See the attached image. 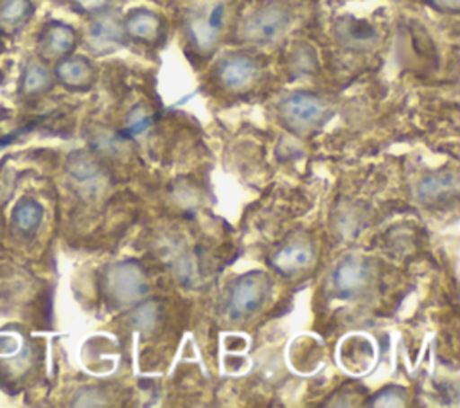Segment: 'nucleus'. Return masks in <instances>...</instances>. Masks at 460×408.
I'll list each match as a JSON object with an SVG mask.
<instances>
[{
  "instance_id": "16",
  "label": "nucleus",
  "mask_w": 460,
  "mask_h": 408,
  "mask_svg": "<svg viewBox=\"0 0 460 408\" xmlns=\"http://www.w3.org/2000/svg\"><path fill=\"white\" fill-rule=\"evenodd\" d=\"M43 219V207L32 198H22L11 214V221L22 234L29 235L38 230Z\"/></svg>"
},
{
  "instance_id": "21",
  "label": "nucleus",
  "mask_w": 460,
  "mask_h": 408,
  "mask_svg": "<svg viewBox=\"0 0 460 408\" xmlns=\"http://www.w3.org/2000/svg\"><path fill=\"white\" fill-rule=\"evenodd\" d=\"M113 0H72L74 7L79 11V13H84V14H99V13H104L110 5H111Z\"/></svg>"
},
{
  "instance_id": "1",
  "label": "nucleus",
  "mask_w": 460,
  "mask_h": 408,
  "mask_svg": "<svg viewBox=\"0 0 460 408\" xmlns=\"http://www.w3.org/2000/svg\"><path fill=\"white\" fill-rule=\"evenodd\" d=\"M279 119L295 135H307L327 122L329 104L316 93L293 92L279 102Z\"/></svg>"
},
{
  "instance_id": "7",
  "label": "nucleus",
  "mask_w": 460,
  "mask_h": 408,
  "mask_svg": "<svg viewBox=\"0 0 460 408\" xmlns=\"http://www.w3.org/2000/svg\"><path fill=\"white\" fill-rule=\"evenodd\" d=\"M128 36L122 20L113 13H99L86 31V47L95 54H111L124 47Z\"/></svg>"
},
{
  "instance_id": "6",
  "label": "nucleus",
  "mask_w": 460,
  "mask_h": 408,
  "mask_svg": "<svg viewBox=\"0 0 460 408\" xmlns=\"http://www.w3.org/2000/svg\"><path fill=\"white\" fill-rule=\"evenodd\" d=\"M259 79V63L248 54H228L216 65V81L232 93L250 90Z\"/></svg>"
},
{
  "instance_id": "22",
  "label": "nucleus",
  "mask_w": 460,
  "mask_h": 408,
  "mask_svg": "<svg viewBox=\"0 0 460 408\" xmlns=\"http://www.w3.org/2000/svg\"><path fill=\"white\" fill-rule=\"evenodd\" d=\"M437 11L442 13H458L460 0H428Z\"/></svg>"
},
{
  "instance_id": "15",
  "label": "nucleus",
  "mask_w": 460,
  "mask_h": 408,
  "mask_svg": "<svg viewBox=\"0 0 460 408\" xmlns=\"http://www.w3.org/2000/svg\"><path fill=\"white\" fill-rule=\"evenodd\" d=\"M54 84V77L49 68L40 61H29L20 75V93L23 97H38L49 92Z\"/></svg>"
},
{
  "instance_id": "18",
  "label": "nucleus",
  "mask_w": 460,
  "mask_h": 408,
  "mask_svg": "<svg viewBox=\"0 0 460 408\" xmlns=\"http://www.w3.org/2000/svg\"><path fill=\"white\" fill-rule=\"evenodd\" d=\"M153 113L147 106L144 104H137L129 110L128 117H126V122H124V129L119 131L126 140L129 138H135V137H140L144 135L151 126H153Z\"/></svg>"
},
{
  "instance_id": "4",
  "label": "nucleus",
  "mask_w": 460,
  "mask_h": 408,
  "mask_svg": "<svg viewBox=\"0 0 460 408\" xmlns=\"http://www.w3.org/2000/svg\"><path fill=\"white\" fill-rule=\"evenodd\" d=\"M104 293L115 307H131L147 293V275L138 261H119L104 273Z\"/></svg>"
},
{
  "instance_id": "10",
  "label": "nucleus",
  "mask_w": 460,
  "mask_h": 408,
  "mask_svg": "<svg viewBox=\"0 0 460 408\" xmlns=\"http://www.w3.org/2000/svg\"><path fill=\"white\" fill-rule=\"evenodd\" d=\"M314 259V250L309 243L305 241H293L286 243L279 250H275L268 264L282 277H293L298 275L300 271L307 270Z\"/></svg>"
},
{
  "instance_id": "9",
  "label": "nucleus",
  "mask_w": 460,
  "mask_h": 408,
  "mask_svg": "<svg viewBox=\"0 0 460 408\" xmlns=\"http://www.w3.org/2000/svg\"><path fill=\"white\" fill-rule=\"evenodd\" d=\"M77 43V32L72 25L63 22H49L41 27L36 49L41 59L45 61H59L74 50Z\"/></svg>"
},
{
  "instance_id": "11",
  "label": "nucleus",
  "mask_w": 460,
  "mask_h": 408,
  "mask_svg": "<svg viewBox=\"0 0 460 408\" xmlns=\"http://www.w3.org/2000/svg\"><path fill=\"white\" fill-rule=\"evenodd\" d=\"M458 174L451 169H442L422 176L417 182V198L424 203H442L458 194Z\"/></svg>"
},
{
  "instance_id": "5",
  "label": "nucleus",
  "mask_w": 460,
  "mask_h": 408,
  "mask_svg": "<svg viewBox=\"0 0 460 408\" xmlns=\"http://www.w3.org/2000/svg\"><path fill=\"white\" fill-rule=\"evenodd\" d=\"M226 9L223 2H214L201 9L189 13L187 16V36L198 52L208 54L216 47L223 27Z\"/></svg>"
},
{
  "instance_id": "23",
  "label": "nucleus",
  "mask_w": 460,
  "mask_h": 408,
  "mask_svg": "<svg viewBox=\"0 0 460 408\" xmlns=\"http://www.w3.org/2000/svg\"><path fill=\"white\" fill-rule=\"evenodd\" d=\"M4 117H5V113H4V110H2V108H0V120H2V119H4Z\"/></svg>"
},
{
  "instance_id": "2",
  "label": "nucleus",
  "mask_w": 460,
  "mask_h": 408,
  "mask_svg": "<svg viewBox=\"0 0 460 408\" xmlns=\"http://www.w3.org/2000/svg\"><path fill=\"white\" fill-rule=\"evenodd\" d=\"M271 295V280L264 271L252 270L239 275L226 293V313L232 320H246L259 313Z\"/></svg>"
},
{
  "instance_id": "13",
  "label": "nucleus",
  "mask_w": 460,
  "mask_h": 408,
  "mask_svg": "<svg viewBox=\"0 0 460 408\" xmlns=\"http://www.w3.org/2000/svg\"><path fill=\"white\" fill-rule=\"evenodd\" d=\"M122 23L128 38L135 41H144V43H153L160 36V29H162V22L158 14H155L149 9L131 11L122 20Z\"/></svg>"
},
{
  "instance_id": "24",
  "label": "nucleus",
  "mask_w": 460,
  "mask_h": 408,
  "mask_svg": "<svg viewBox=\"0 0 460 408\" xmlns=\"http://www.w3.org/2000/svg\"><path fill=\"white\" fill-rule=\"evenodd\" d=\"M0 41H2V32H0Z\"/></svg>"
},
{
  "instance_id": "17",
  "label": "nucleus",
  "mask_w": 460,
  "mask_h": 408,
  "mask_svg": "<svg viewBox=\"0 0 460 408\" xmlns=\"http://www.w3.org/2000/svg\"><path fill=\"white\" fill-rule=\"evenodd\" d=\"M129 325L142 333H151L160 320V302L155 298L140 300L129 313Z\"/></svg>"
},
{
  "instance_id": "20",
  "label": "nucleus",
  "mask_w": 460,
  "mask_h": 408,
  "mask_svg": "<svg viewBox=\"0 0 460 408\" xmlns=\"http://www.w3.org/2000/svg\"><path fill=\"white\" fill-rule=\"evenodd\" d=\"M406 404V390L399 385H388L376 392L367 406H404Z\"/></svg>"
},
{
  "instance_id": "12",
  "label": "nucleus",
  "mask_w": 460,
  "mask_h": 408,
  "mask_svg": "<svg viewBox=\"0 0 460 408\" xmlns=\"http://www.w3.org/2000/svg\"><path fill=\"white\" fill-rule=\"evenodd\" d=\"M54 77L68 90H86L95 81V70L84 56H66L56 63Z\"/></svg>"
},
{
  "instance_id": "8",
  "label": "nucleus",
  "mask_w": 460,
  "mask_h": 408,
  "mask_svg": "<svg viewBox=\"0 0 460 408\" xmlns=\"http://www.w3.org/2000/svg\"><path fill=\"white\" fill-rule=\"evenodd\" d=\"M370 268L368 262L359 255L343 257L332 271L331 284L338 298L358 297L368 284Z\"/></svg>"
},
{
  "instance_id": "19",
  "label": "nucleus",
  "mask_w": 460,
  "mask_h": 408,
  "mask_svg": "<svg viewBox=\"0 0 460 408\" xmlns=\"http://www.w3.org/2000/svg\"><path fill=\"white\" fill-rule=\"evenodd\" d=\"M66 169L68 173L77 180V182H86L92 180L93 176H97L99 173V164L93 158V155L84 153V151H75L68 156L66 162Z\"/></svg>"
},
{
  "instance_id": "3",
  "label": "nucleus",
  "mask_w": 460,
  "mask_h": 408,
  "mask_svg": "<svg viewBox=\"0 0 460 408\" xmlns=\"http://www.w3.org/2000/svg\"><path fill=\"white\" fill-rule=\"evenodd\" d=\"M289 27V13L280 2H266L237 25V38L253 45L277 43Z\"/></svg>"
},
{
  "instance_id": "14",
  "label": "nucleus",
  "mask_w": 460,
  "mask_h": 408,
  "mask_svg": "<svg viewBox=\"0 0 460 408\" xmlns=\"http://www.w3.org/2000/svg\"><path fill=\"white\" fill-rule=\"evenodd\" d=\"M34 14L32 0H0V32L22 31Z\"/></svg>"
}]
</instances>
